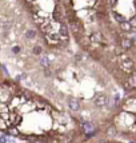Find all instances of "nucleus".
I'll return each instance as SVG.
<instances>
[{
  "mask_svg": "<svg viewBox=\"0 0 136 143\" xmlns=\"http://www.w3.org/2000/svg\"><path fill=\"white\" fill-rule=\"evenodd\" d=\"M81 128H83L84 134H88V135L95 134V126H94V123H91V122H83L81 123Z\"/></svg>",
  "mask_w": 136,
  "mask_h": 143,
  "instance_id": "obj_1",
  "label": "nucleus"
},
{
  "mask_svg": "<svg viewBox=\"0 0 136 143\" xmlns=\"http://www.w3.org/2000/svg\"><path fill=\"white\" fill-rule=\"evenodd\" d=\"M94 102H95V104L98 107H103V106H106V104L108 103V99H107V96L103 95V94H96Z\"/></svg>",
  "mask_w": 136,
  "mask_h": 143,
  "instance_id": "obj_2",
  "label": "nucleus"
},
{
  "mask_svg": "<svg viewBox=\"0 0 136 143\" xmlns=\"http://www.w3.org/2000/svg\"><path fill=\"white\" fill-rule=\"evenodd\" d=\"M99 143H108V142H104V140H100Z\"/></svg>",
  "mask_w": 136,
  "mask_h": 143,
  "instance_id": "obj_5",
  "label": "nucleus"
},
{
  "mask_svg": "<svg viewBox=\"0 0 136 143\" xmlns=\"http://www.w3.org/2000/svg\"><path fill=\"white\" fill-rule=\"evenodd\" d=\"M124 108H128L130 111H136V99H130L126 102V107Z\"/></svg>",
  "mask_w": 136,
  "mask_h": 143,
  "instance_id": "obj_4",
  "label": "nucleus"
},
{
  "mask_svg": "<svg viewBox=\"0 0 136 143\" xmlns=\"http://www.w3.org/2000/svg\"><path fill=\"white\" fill-rule=\"evenodd\" d=\"M68 106H69V108H71L72 111H79L80 110V102L77 99H75V98L68 99Z\"/></svg>",
  "mask_w": 136,
  "mask_h": 143,
  "instance_id": "obj_3",
  "label": "nucleus"
}]
</instances>
